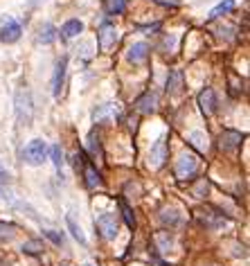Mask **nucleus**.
Wrapping results in <instances>:
<instances>
[{
  "label": "nucleus",
  "mask_w": 250,
  "mask_h": 266,
  "mask_svg": "<svg viewBox=\"0 0 250 266\" xmlns=\"http://www.w3.org/2000/svg\"><path fill=\"white\" fill-rule=\"evenodd\" d=\"M190 138H192V145H196L198 151H205V142H203V133H201V131L190 133Z\"/></svg>",
  "instance_id": "a878e982"
},
{
  "label": "nucleus",
  "mask_w": 250,
  "mask_h": 266,
  "mask_svg": "<svg viewBox=\"0 0 250 266\" xmlns=\"http://www.w3.org/2000/svg\"><path fill=\"white\" fill-rule=\"evenodd\" d=\"M45 158H48V145H45V140L41 138H34L30 142L25 145V149H23V160L27 162V165H43Z\"/></svg>",
  "instance_id": "f03ea898"
},
{
  "label": "nucleus",
  "mask_w": 250,
  "mask_h": 266,
  "mask_svg": "<svg viewBox=\"0 0 250 266\" xmlns=\"http://www.w3.org/2000/svg\"><path fill=\"white\" fill-rule=\"evenodd\" d=\"M7 180H9V174L5 172L3 167H0V183H7Z\"/></svg>",
  "instance_id": "c756f323"
},
{
  "label": "nucleus",
  "mask_w": 250,
  "mask_h": 266,
  "mask_svg": "<svg viewBox=\"0 0 250 266\" xmlns=\"http://www.w3.org/2000/svg\"><path fill=\"white\" fill-rule=\"evenodd\" d=\"M81 30H84V23L79 18H70L68 23H64L61 34H64V38H75L77 34H81Z\"/></svg>",
  "instance_id": "ddd939ff"
},
{
  "label": "nucleus",
  "mask_w": 250,
  "mask_h": 266,
  "mask_svg": "<svg viewBox=\"0 0 250 266\" xmlns=\"http://www.w3.org/2000/svg\"><path fill=\"white\" fill-rule=\"evenodd\" d=\"M196 169H198L196 158L192 154H183L178 158V162H176V176H178L180 180H187V178L194 176Z\"/></svg>",
  "instance_id": "39448f33"
},
{
  "label": "nucleus",
  "mask_w": 250,
  "mask_h": 266,
  "mask_svg": "<svg viewBox=\"0 0 250 266\" xmlns=\"http://www.w3.org/2000/svg\"><path fill=\"white\" fill-rule=\"evenodd\" d=\"M50 158H52L54 167L61 172V167H64V151H61V145H52V149H50Z\"/></svg>",
  "instance_id": "5701e85b"
},
{
  "label": "nucleus",
  "mask_w": 250,
  "mask_h": 266,
  "mask_svg": "<svg viewBox=\"0 0 250 266\" xmlns=\"http://www.w3.org/2000/svg\"><path fill=\"white\" fill-rule=\"evenodd\" d=\"M207 190H210L207 180H205V178H201V180H198V185H196V190H194V194H196V196H205V194H207Z\"/></svg>",
  "instance_id": "cd10ccee"
},
{
  "label": "nucleus",
  "mask_w": 250,
  "mask_h": 266,
  "mask_svg": "<svg viewBox=\"0 0 250 266\" xmlns=\"http://www.w3.org/2000/svg\"><path fill=\"white\" fill-rule=\"evenodd\" d=\"M97 41H99L101 50H109L111 45H115V41H117V30L113 25H109V23H104L97 32Z\"/></svg>",
  "instance_id": "6e6552de"
},
{
  "label": "nucleus",
  "mask_w": 250,
  "mask_h": 266,
  "mask_svg": "<svg viewBox=\"0 0 250 266\" xmlns=\"http://www.w3.org/2000/svg\"><path fill=\"white\" fill-rule=\"evenodd\" d=\"M241 140H243V135L239 131H223L221 133V140H219V147L223 151H235L237 147L241 145Z\"/></svg>",
  "instance_id": "9d476101"
},
{
  "label": "nucleus",
  "mask_w": 250,
  "mask_h": 266,
  "mask_svg": "<svg viewBox=\"0 0 250 266\" xmlns=\"http://www.w3.org/2000/svg\"><path fill=\"white\" fill-rule=\"evenodd\" d=\"M153 241L158 244V248H160V251H169V248H172V244H174V239H172V235H169V233H158L156 237H153Z\"/></svg>",
  "instance_id": "4be33fe9"
},
{
  "label": "nucleus",
  "mask_w": 250,
  "mask_h": 266,
  "mask_svg": "<svg viewBox=\"0 0 250 266\" xmlns=\"http://www.w3.org/2000/svg\"><path fill=\"white\" fill-rule=\"evenodd\" d=\"M235 9V0H223L221 5H217L212 11H210V18H219V16H223V14H228V11Z\"/></svg>",
  "instance_id": "aec40b11"
},
{
  "label": "nucleus",
  "mask_w": 250,
  "mask_h": 266,
  "mask_svg": "<svg viewBox=\"0 0 250 266\" xmlns=\"http://www.w3.org/2000/svg\"><path fill=\"white\" fill-rule=\"evenodd\" d=\"M23 34V27L20 23L11 16H3L0 18V41L3 43H16Z\"/></svg>",
  "instance_id": "7ed1b4c3"
},
{
  "label": "nucleus",
  "mask_w": 250,
  "mask_h": 266,
  "mask_svg": "<svg viewBox=\"0 0 250 266\" xmlns=\"http://www.w3.org/2000/svg\"><path fill=\"white\" fill-rule=\"evenodd\" d=\"M66 223H68V230H70V233H72V237H75V239L79 241V244H81V246L86 244V235H84V230L79 228V226H77V221L70 217V214H68V217H66Z\"/></svg>",
  "instance_id": "f3484780"
},
{
  "label": "nucleus",
  "mask_w": 250,
  "mask_h": 266,
  "mask_svg": "<svg viewBox=\"0 0 250 266\" xmlns=\"http://www.w3.org/2000/svg\"><path fill=\"white\" fill-rule=\"evenodd\" d=\"M43 235L48 237V239H52L56 246H61L64 244V235H59V233H54V230H43Z\"/></svg>",
  "instance_id": "bb28decb"
},
{
  "label": "nucleus",
  "mask_w": 250,
  "mask_h": 266,
  "mask_svg": "<svg viewBox=\"0 0 250 266\" xmlns=\"http://www.w3.org/2000/svg\"><path fill=\"white\" fill-rule=\"evenodd\" d=\"M16 120H18L20 127H32L34 120V104H32V93L30 88H18L16 90Z\"/></svg>",
  "instance_id": "f257e3e1"
},
{
  "label": "nucleus",
  "mask_w": 250,
  "mask_h": 266,
  "mask_svg": "<svg viewBox=\"0 0 250 266\" xmlns=\"http://www.w3.org/2000/svg\"><path fill=\"white\" fill-rule=\"evenodd\" d=\"M97 230H99V235L104 237V239H115L117 237V219H115V214L113 212H106V214H101V217H97Z\"/></svg>",
  "instance_id": "20e7f679"
},
{
  "label": "nucleus",
  "mask_w": 250,
  "mask_h": 266,
  "mask_svg": "<svg viewBox=\"0 0 250 266\" xmlns=\"http://www.w3.org/2000/svg\"><path fill=\"white\" fill-rule=\"evenodd\" d=\"M54 38H56L54 25H50V23L41 25V30H38V34H36V41H38V43H52Z\"/></svg>",
  "instance_id": "dca6fc26"
},
{
  "label": "nucleus",
  "mask_w": 250,
  "mask_h": 266,
  "mask_svg": "<svg viewBox=\"0 0 250 266\" xmlns=\"http://www.w3.org/2000/svg\"><path fill=\"white\" fill-rule=\"evenodd\" d=\"M14 235H16V226H14V223L0 221V241H7V239H11Z\"/></svg>",
  "instance_id": "b1692460"
},
{
  "label": "nucleus",
  "mask_w": 250,
  "mask_h": 266,
  "mask_svg": "<svg viewBox=\"0 0 250 266\" xmlns=\"http://www.w3.org/2000/svg\"><path fill=\"white\" fill-rule=\"evenodd\" d=\"M43 251V244L41 241H25L23 244V253H30V255H38Z\"/></svg>",
  "instance_id": "393cba45"
},
{
  "label": "nucleus",
  "mask_w": 250,
  "mask_h": 266,
  "mask_svg": "<svg viewBox=\"0 0 250 266\" xmlns=\"http://www.w3.org/2000/svg\"><path fill=\"white\" fill-rule=\"evenodd\" d=\"M129 61H131V64H142V61H144L147 59V56H149V45H147V43H133V45H131V48H129Z\"/></svg>",
  "instance_id": "9b49d317"
},
{
  "label": "nucleus",
  "mask_w": 250,
  "mask_h": 266,
  "mask_svg": "<svg viewBox=\"0 0 250 266\" xmlns=\"http://www.w3.org/2000/svg\"><path fill=\"white\" fill-rule=\"evenodd\" d=\"M162 221H164V223H169V221H172V223H178V217H176V214H162Z\"/></svg>",
  "instance_id": "c85d7f7f"
},
{
  "label": "nucleus",
  "mask_w": 250,
  "mask_h": 266,
  "mask_svg": "<svg viewBox=\"0 0 250 266\" xmlns=\"http://www.w3.org/2000/svg\"><path fill=\"white\" fill-rule=\"evenodd\" d=\"M0 196H3V192H0Z\"/></svg>",
  "instance_id": "7c9ffc66"
},
{
  "label": "nucleus",
  "mask_w": 250,
  "mask_h": 266,
  "mask_svg": "<svg viewBox=\"0 0 250 266\" xmlns=\"http://www.w3.org/2000/svg\"><path fill=\"white\" fill-rule=\"evenodd\" d=\"M198 104H201V111L205 113V115H212V113L217 111V95H214V90L212 88L201 90V95H198Z\"/></svg>",
  "instance_id": "1a4fd4ad"
},
{
  "label": "nucleus",
  "mask_w": 250,
  "mask_h": 266,
  "mask_svg": "<svg viewBox=\"0 0 250 266\" xmlns=\"http://www.w3.org/2000/svg\"><path fill=\"white\" fill-rule=\"evenodd\" d=\"M117 206H120V210H122V217H124V221H127V226L131 230L135 228V217H133V210L129 208V203L124 201V199H120L117 201Z\"/></svg>",
  "instance_id": "6ab92c4d"
},
{
  "label": "nucleus",
  "mask_w": 250,
  "mask_h": 266,
  "mask_svg": "<svg viewBox=\"0 0 250 266\" xmlns=\"http://www.w3.org/2000/svg\"><path fill=\"white\" fill-rule=\"evenodd\" d=\"M167 140L164 138H158L156 142L151 145V151H149V167L153 169H158V167H162V162H164V158H167Z\"/></svg>",
  "instance_id": "423d86ee"
},
{
  "label": "nucleus",
  "mask_w": 250,
  "mask_h": 266,
  "mask_svg": "<svg viewBox=\"0 0 250 266\" xmlns=\"http://www.w3.org/2000/svg\"><path fill=\"white\" fill-rule=\"evenodd\" d=\"M86 185L90 190H95V188H99V185H101V176H99V172L93 165L86 167Z\"/></svg>",
  "instance_id": "a211bd4d"
},
{
  "label": "nucleus",
  "mask_w": 250,
  "mask_h": 266,
  "mask_svg": "<svg viewBox=\"0 0 250 266\" xmlns=\"http://www.w3.org/2000/svg\"><path fill=\"white\" fill-rule=\"evenodd\" d=\"M104 117H111V120H117L120 117V104H104L95 111V122H101Z\"/></svg>",
  "instance_id": "f8f14e48"
},
{
  "label": "nucleus",
  "mask_w": 250,
  "mask_h": 266,
  "mask_svg": "<svg viewBox=\"0 0 250 266\" xmlns=\"http://www.w3.org/2000/svg\"><path fill=\"white\" fill-rule=\"evenodd\" d=\"M135 109H138L140 113H153V111H156V95L144 93V95H142V97L138 99Z\"/></svg>",
  "instance_id": "4468645a"
},
{
  "label": "nucleus",
  "mask_w": 250,
  "mask_h": 266,
  "mask_svg": "<svg viewBox=\"0 0 250 266\" xmlns=\"http://www.w3.org/2000/svg\"><path fill=\"white\" fill-rule=\"evenodd\" d=\"M180 90H183V75H180L178 70H174L172 75H169V79H167V93L178 95Z\"/></svg>",
  "instance_id": "2eb2a0df"
},
{
  "label": "nucleus",
  "mask_w": 250,
  "mask_h": 266,
  "mask_svg": "<svg viewBox=\"0 0 250 266\" xmlns=\"http://www.w3.org/2000/svg\"><path fill=\"white\" fill-rule=\"evenodd\" d=\"M127 3L129 0H106V11H109L111 16L122 14V11L127 9Z\"/></svg>",
  "instance_id": "412c9836"
},
{
  "label": "nucleus",
  "mask_w": 250,
  "mask_h": 266,
  "mask_svg": "<svg viewBox=\"0 0 250 266\" xmlns=\"http://www.w3.org/2000/svg\"><path fill=\"white\" fill-rule=\"evenodd\" d=\"M66 68H68V56H61L54 66V75H52V93L54 97L61 95V88H64V81H66Z\"/></svg>",
  "instance_id": "0eeeda50"
}]
</instances>
